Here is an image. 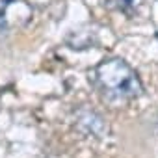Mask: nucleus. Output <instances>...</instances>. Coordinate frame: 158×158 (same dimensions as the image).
Listing matches in <instances>:
<instances>
[{"label":"nucleus","mask_w":158,"mask_h":158,"mask_svg":"<svg viewBox=\"0 0 158 158\" xmlns=\"http://www.w3.org/2000/svg\"><path fill=\"white\" fill-rule=\"evenodd\" d=\"M93 80L101 95L110 102L134 101L143 93V84L138 73L121 58L99 61L93 71Z\"/></svg>","instance_id":"nucleus-1"},{"label":"nucleus","mask_w":158,"mask_h":158,"mask_svg":"<svg viewBox=\"0 0 158 158\" xmlns=\"http://www.w3.org/2000/svg\"><path fill=\"white\" fill-rule=\"evenodd\" d=\"M95 37L97 34L91 30L84 32V30H74L69 37H67V45L71 48H76V50H82V48H89L93 43H95Z\"/></svg>","instance_id":"nucleus-3"},{"label":"nucleus","mask_w":158,"mask_h":158,"mask_svg":"<svg viewBox=\"0 0 158 158\" xmlns=\"http://www.w3.org/2000/svg\"><path fill=\"white\" fill-rule=\"evenodd\" d=\"M74 128L82 132L84 136H93V138H102L108 130L102 115H99L95 110L89 108H80L74 115Z\"/></svg>","instance_id":"nucleus-2"},{"label":"nucleus","mask_w":158,"mask_h":158,"mask_svg":"<svg viewBox=\"0 0 158 158\" xmlns=\"http://www.w3.org/2000/svg\"><path fill=\"white\" fill-rule=\"evenodd\" d=\"M10 28V23H8V17H6V10L0 8V34L6 32Z\"/></svg>","instance_id":"nucleus-5"},{"label":"nucleus","mask_w":158,"mask_h":158,"mask_svg":"<svg viewBox=\"0 0 158 158\" xmlns=\"http://www.w3.org/2000/svg\"><path fill=\"white\" fill-rule=\"evenodd\" d=\"M104 4L108 8L123 11L127 15H134L138 11V8L143 4V0H104Z\"/></svg>","instance_id":"nucleus-4"}]
</instances>
